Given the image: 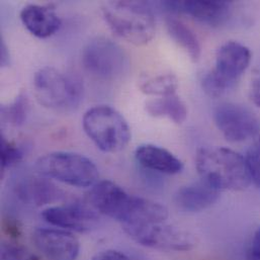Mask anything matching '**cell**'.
<instances>
[{
  "label": "cell",
  "mask_w": 260,
  "mask_h": 260,
  "mask_svg": "<svg viewBox=\"0 0 260 260\" xmlns=\"http://www.w3.org/2000/svg\"><path fill=\"white\" fill-rule=\"evenodd\" d=\"M244 159L251 181L260 187V136L257 142L248 149Z\"/></svg>",
  "instance_id": "cell-24"
},
{
  "label": "cell",
  "mask_w": 260,
  "mask_h": 260,
  "mask_svg": "<svg viewBox=\"0 0 260 260\" xmlns=\"http://www.w3.org/2000/svg\"><path fill=\"white\" fill-rule=\"evenodd\" d=\"M1 259L40 260V256L19 243L7 241L1 245Z\"/></svg>",
  "instance_id": "cell-22"
},
{
  "label": "cell",
  "mask_w": 260,
  "mask_h": 260,
  "mask_svg": "<svg viewBox=\"0 0 260 260\" xmlns=\"http://www.w3.org/2000/svg\"><path fill=\"white\" fill-rule=\"evenodd\" d=\"M82 64L85 70L96 78L114 80L127 71L129 59L118 44L107 38H98L84 48Z\"/></svg>",
  "instance_id": "cell-7"
},
{
  "label": "cell",
  "mask_w": 260,
  "mask_h": 260,
  "mask_svg": "<svg viewBox=\"0 0 260 260\" xmlns=\"http://www.w3.org/2000/svg\"><path fill=\"white\" fill-rule=\"evenodd\" d=\"M103 12L111 29L135 46L148 44L155 36L152 5L145 1H110Z\"/></svg>",
  "instance_id": "cell-3"
},
{
  "label": "cell",
  "mask_w": 260,
  "mask_h": 260,
  "mask_svg": "<svg viewBox=\"0 0 260 260\" xmlns=\"http://www.w3.org/2000/svg\"><path fill=\"white\" fill-rule=\"evenodd\" d=\"M87 199L96 212L121 222L123 226L161 224L168 218V210L163 205L130 194L110 180L94 184Z\"/></svg>",
  "instance_id": "cell-1"
},
{
  "label": "cell",
  "mask_w": 260,
  "mask_h": 260,
  "mask_svg": "<svg viewBox=\"0 0 260 260\" xmlns=\"http://www.w3.org/2000/svg\"><path fill=\"white\" fill-rule=\"evenodd\" d=\"M40 175L76 187H90L99 182L96 165L87 157L72 152H53L39 158Z\"/></svg>",
  "instance_id": "cell-5"
},
{
  "label": "cell",
  "mask_w": 260,
  "mask_h": 260,
  "mask_svg": "<svg viewBox=\"0 0 260 260\" xmlns=\"http://www.w3.org/2000/svg\"><path fill=\"white\" fill-rule=\"evenodd\" d=\"M93 208L79 203L54 206L43 211L42 217L51 225L78 233L90 232L99 226L100 218Z\"/></svg>",
  "instance_id": "cell-10"
},
{
  "label": "cell",
  "mask_w": 260,
  "mask_h": 260,
  "mask_svg": "<svg viewBox=\"0 0 260 260\" xmlns=\"http://www.w3.org/2000/svg\"><path fill=\"white\" fill-rule=\"evenodd\" d=\"M32 238L37 248L50 260H76L80 251L78 239L63 229H37Z\"/></svg>",
  "instance_id": "cell-13"
},
{
  "label": "cell",
  "mask_w": 260,
  "mask_h": 260,
  "mask_svg": "<svg viewBox=\"0 0 260 260\" xmlns=\"http://www.w3.org/2000/svg\"><path fill=\"white\" fill-rule=\"evenodd\" d=\"M23 157V151L17 145L7 141L1 136V169L2 172L8 167L18 163Z\"/></svg>",
  "instance_id": "cell-23"
},
{
  "label": "cell",
  "mask_w": 260,
  "mask_h": 260,
  "mask_svg": "<svg viewBox=\"0 0 260 260\" xmlns=\"http://www.w3.org/2000/svg\"><path fill=\"white\" fill-rule=\"evenodd\" d=\"M34 89L43 107L59 112L74 110L83 96L81 80L54 67H44L35 74Z\"/></svg>",
  "instance_id": "cell-4"
},
{
  "label": "cell",
  "mask_w": 260,
  "mask_h": 260,
  "mask_svg": "<svg viewBox=\"0 0 260 260\" xmlns=\"http://www.w3.org/2000/svg\"><path fill=\"white\" fill-rule=\"evenodd\" d=\"M43 177H25L15 185V193L23 203L34 206H45L63 198V191L51 180Z\"/></svg>",
  "instance_id": "cell-15"
},
{
  "label": "cell",
  "mask_w": 260,
  "mask_h": 260,
  "mask_svg": "<svg viewBox=\"0 0 260 260\" xmlns=\"http://www.w3.org/2000/svg\"><path fill=\"white\" fill-rule=\"evenodd\" d=\"M146 112L152 117H166L175 124H182L187 118L185 104L176 94L151 100L146 103Z\"/></svg>",
  "instance_id": "cell-18"
},
{
  "label": "cell",
  "mask_w": 260,
  "mask_h": 260,
  "mask_svg": "<svg viewBox=\"0 0 260 260\" xmlns=\"http://www.w3.org/2000/svg\"><path fill=\"white\" fill-rule=\"evenodd\" d=\"M166 27L173 41L187 53L193 62H197L201 57L202 48L200 41L191 28L174 17H168L166 19Z\"/></svg>",
  "instance_id": "cell-19"
},
{
  "label": "cell",
  "mask_w": 260,
  "mask_h": 260,
  "mask_svg": "<svg viewBox=\"0 0 260 260\" xmlns=\"http://www.w3.org/2000/svg\"><path fill=\"white\" fill-rule=\"evenodd\" d=\"M160 5L168 11L187 14L200 22L213 26L223 24L232 12L231 2L219 0L164 1Z\"/></svg>",
  "instance_id": "cell-12"
},
{
  "label": "cell",
  "mask_w": 260,
  "mask_h": 260,
  "mask_svg": "<svg viewBox=\"0 0 260 260\" xmlns=\"http://www.w3.org/2000/svg\"><path fill=\"white\" fill-rule=\"evenodd\" d=\"M82 125L88 138L106 153L120 152L130 142L127 121L112 107L98 106L88 110L83 116Z\"/></svg>",
  "instance_id": "cell-6"
},
{
  "label": "cell",
  "mask_w": 260,
  "mask_h": 260,
  "mask_svg": "<svg viewBox=\"0 0 260 260\" xmlns=\"http://www.w3.org/2000/svg\"><path fill=\"white\" fill-rule=\"evenodd\" d=\"M196 166L201 178L219 190H243L251 182L244 157L225 147L200 149Z\"/></svg>",
  "instance_id": "cell-2"
},
{
  "label": "cell",
  "mask_w": 260,
  "mask_h": 260,
  "mask_svg": "<svg viewBox=\"0 0 260 260\" xmlns=\"http://www.w3.org/2000/svg\"><path fill=\"white\" fill-rule=\"evenodd\" d=\"M9 52L6 44L4 41L1 39L0 43V63L2 67H6L9 64Z\"/></svg>",
  "instance_id": "cell-29"
},
{
  "label": "cell",
  "mask_w": 260,
  "mask_h": 260,
  "mask_svg": "<svg viewBox=\"0 0 260 260\" xmlns=\"http://www.w3.org/2000/svg\"><path fill=\"white\" fill-rule=\"evenodd\" d=\"M2 229L11 238H18L20 236V228L12 219H4L2 222Z\"/></svg>",
  "instance_id": "cell-26"
},
{
  "label": "cell",
  "mask_w": 260,
  "mask_h": 260,
  "mask_svg": "<svg viewBox=\"0 0 260 260\" xmlns=\"http://www.w3.org/2000/svg\"><path fill=\"white\" fill-rule=\"evenodd\" d=\"M218 129L230 142L251 139L260 132V120L249 109L236 104H222L214 112Z\"/></svg>",
  "instance_id": "cell-9"
},
{
  "label": "cell",
  "mask_w": 260,
  "mask_h": 260,
  "mask_svg": "<svg viewBox=\"0 0 260 260\" xmlns=\"http://www.w3.org/2000/svg\"><path fill=\"white\" fill-rule=\"evenodd\" d=\"M138 163L146 169L163 174H177L183 169L182 162L170 151L152 144L139 146L135 151Z\"/></svg>",
  "instance_id": "cell-17"
},
{
  "label": "cell",
  "mask_w": 260,
  "mask_h": 260,
  "mask_svg": "<svg viewBox=\"0 0 260 260\" xmlns=\"http://www.w3.org/2000/svg\"><path fill=\"white\" fill-rule=\"evenodd\" d=\"M131 238L145 247L166 251H188L197 244L189 233L168 225L152 224L142 226H123Z\"/></svg>",
  "instance_id": "cell-8"
},
{
  "label": "cell",
  "mask_w": 260,
  "mask_h": 260,
  "mask_svg": "<svg viewBox=\"0 0 260 260\" xmlns=\"http://www.w3.org/2000/svg\"><path fill=\"white\" fill-rule=\"evenodd\" d=\"M177 86V77L171 73L149 77L140 83V89L143 93L159 98L175 94Z\"/></svg>",
  "instance_id": "cell-20"
},
{
  "label": "cell",
  "mask_w": 260,
  "mask_h": 260,
  "mask_svg": "<svg viewBox=\"0 0 260 260\" xmlns=\"http://www.w3.org/2000/svg\"><path fill=\"white\" fill-rule=\"evenodd\" d=\"M20 19L25 28L35 37L46 39L61 26V19L50 6L29 4L20 11Z\"/></svg>",
  "instance_id": "cell-16"
},
{
  "label": "cell",
  "mask_w": 260,
  "mask_h": 260,
  "mask_svg": "<svg viewBox=\"0 0 260 260\" xmlns=\"http://www.w3.org/2000/svg\"><path fill=\"white\" fill-rule=\"evenodd\" d=\"M249 95L253 104L260 108V77L252 81L249 90Z\"/></svg>",
  "instance_id": "cell-28"
},
{
  "label": "cell",
  "mask_w": 260,
  "mask_h": 260,
  "mask_svg": "<svg viewBox=\"0 0 260 260\" xmlns=\"http://www.w3.org/2000/svg\"><path fill=\"white\" fill-rule=\"evenodd\" d=\"M251 57V52L246 46L238 42H227L219 48L216 66L211 72L231 89L248 68Z\"/></svg>",
  "instance_id": "cell-11"
},
{
  "label": "cell",
  "mask_w": 260,
  "mask_h": 260,
  "mask_svg": "<svg viewBox=\"0 0 260 260\" xmlns=\"http://www.w3.org/2000/svg\"><path fill=\"white\" fill-rule=\"evenodd\" d=\"M220 190L201 179L180 187L174 197L176 206L185 212L197 213L212 207L219 199Z\"/></svg>",
  "instance_id": "cell-14"
},
{
  "label": "cell",
  "mask_w": 260,
  "mask_h": 260,
  "mask_svg": "<svg viewBox=\"0 0 260 260\" xmlns=\"http://www.w3.org/2000/svg\"><path fill=\"white\" fill-rule=\"evenodd\" d=\"M251 260H260V226L253 235L250 248Z\"/></svg>",
  "instance_id": "cell-27"
},
{
  "label": "cell",
  "mask_w": 260,
  "mask_h": 260,
  "mask_svg": "<svg viewBox=\"0 0 260 260\" xmlns=\"http://www.w3.org/2000/svg\"><path fill=\"white\" fill-rule=\"evenodd\" d=\"M92 260H131L125 253L118 250H105L98 253Z\"/></svg>",
  "instance_id": "cell-25"
},
{
  "label": "cell",
  "mask_w": 260,
  "mask_h": 260,
  "mask_svg": "<svg viewBox=\"0 0 260 260\" xmlns=\"http://www.w3.org/2000/svg\"><path fill=\"white\" fill-rule=\"evenodd\" d=\"M27 112L28 101L26 95L22 93L19 94L11 105L3 107L1 110L4 120L13 127H19L24 123Z\"/></svg>",
  "instance_id": "cell-21"
}]
</instances>
